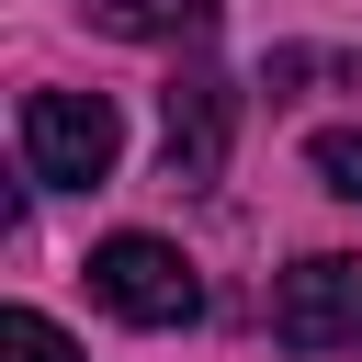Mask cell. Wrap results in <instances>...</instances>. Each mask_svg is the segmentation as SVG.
I'll list each match as a JSON object with an SVG mask.
<instances>
[{
  "mask_svg": "<svg viewBox=\"0 0 362 362\" xmlns=\"http://www.w3.org/2000/svg\"><path fill=\"white\" fill-rule=\"evenodd\" d=\"M0 362H79V339H68L57 317H34V305H11V317H0Z\"/></svg>",
  "mask_w": 362,
  "mask_h": 362,
  "instance_id": "8992f818",
  "label": "cell"
},
{
  "mask_svg": "<svg viewBox=\"0 0 362 362\" xmlns=\"http://www.w3.org/2000/svg\"><path fill=\"white\" fill-rule=\"evenodd\" d=\"M272 339L283 351H362V260H339V249H317V260H294V272H272Z\"/></svg>",
  "mask_w": 362,
  "mask_h": 362,
  "instance_id": "3957f363",
  "label": "cell"
},
{
  "mask_svg": "<svg viewBox=\"0 0 362 362\" xmlns=\"http://www.w3.org/2000/svg\"><path fill=\"white\" fill-rule=\"evenodd\" d=\"M226 124H238V113H226V79H204V68L170 79V102H158V147H170V181H181V192H204V181L226 170Z\"/></svg>",
  "mask_w": 362,
  "mask_h": 362,
  "instance_id": "277c9868",
  "label": "cell"
},
{
  "mask_svg": "<svg viewBox=\"0 0 362 362\" xmlns=\"http://www.w3.org/2000/svg\"><path fill=\"white\" fill-rule=\"evenodd\" d=\"M305 158H317V181H328L339 204H362V124H328V136H317Z\"/></svg>",
  "mask_w": 362,
  "mask_h": 362,
  "instance_id": "52a82bcc",
  "label": "cell"
},
{
  "mask_svg": "<svg viewBox=\"0 0 362 362\" xmlns=\"http://www.w3.org/2000/svg\"><path fill=\"white\" fill-rule=\"evenodd\" d=\"M204 23H215V0H90V34H124V45H170Z\"/></svg>",
  "mask_w": 362,
  "mask_h": 362,
  "instance_id": "5b68a950",
  "label": "cell"
},
{
  "mask_svg": "<svg viewBox=\"0 0 362 362\" xmlns=\"http://www.w3.org/2000/svg\"><path fill=\"white\" fill-rule=\"evenodd\" d=\"M124 158V113L102 90H23V170L45 192H90Z\"/></svg>",
  "mask_w": 362,
  "mask_h": 362,
  "instance_id": "6da1fadb",
  "label": "cell"
},
{
  "mask_svg": "<svg viewBox=\"0 0 362 362\" xmlns=\"http://www.w3.org/2000/svg\"><path fill=\"white\" fill-rule=\"evenodd\" d=\"M90 294H102L124 328H192V317H204L192 260H181L170 238H147V226H124V238H102V249H90Z\"/></svg>",
  "mask_w": 362,
  "mask_h": 362,
  "instance_id": "7a4b0ae2",
  "label": "cell"
}]
</instances>
